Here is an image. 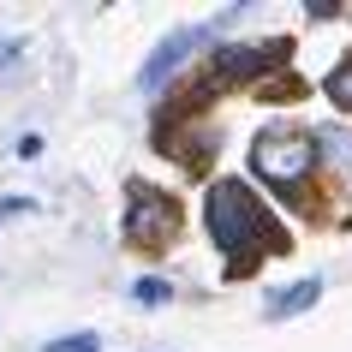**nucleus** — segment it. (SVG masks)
I'll return each instance as SVG.
<instances>
[{
    "label": "nucleus",
    "mask_w": 352,
    "mask_h": 352,
    "mask_svg": "<svg viewBox=\"0 0 352 352\" xmlns=\"http://www.w3.org/2000/svg\"><path fill=\"white\" fill-rule=\"evenodd\" d=\"M329 102H334V108H346V113H352V60H346V66H340V72L329 78Z\"/></svg>",
    "instance_id": "nucleus-9"
},
{
    "label": "nucleus",
    "mask_w": 352,
    "mask_h": 352,
    "mask_svg": "<svg viewBox=\"0 0 352 352\" xmlns=\"http://www.w3.org/2000/svg\"><path fill=\"white\" fill-rule=\"evenodd\" d=\"M251 167H257V179H269L275 191L298 197L305 179H311V167H316V144L305 131H293V126H269L257 144H251Z\"/></svg>",
    "instance_id": "nucleus-2"
},
{
    "label": "nucleus",
    "mask_w": 352,
    "mask_h": 352,
    "mask_svg": "<svg viewBox=\"0 0 352 352\" xmlns=\"http://www.w3.org/2000/svg\"><path fill=\"white\" fill-rule=\"evenodd\" d=\"M204 221H209V239L233 257V269H251L263 251H275V245H280L275 215H269V209L251 197V186H239V179H215V186H209Z\"/></svg>",
    "instance_id": "nucleus-1"
},
{
    "label": "nucleus",
    "mask_w": 352,
    "mask_h": 352,
    "mask_svg": "<svg viewBox=\"0 0 352 352\" xmlns=\"http://www.w3.org/2000/svg\"><path fill=\"white\" fill-rule=\"evenodd\" d=\"M316 149L329 155V173H340V179L352 173V131H334V126H322V131H316Z\"/></svg>",
    "instance_id": "nucleus-6"
},
{
    "label": "nucleus",
    "mask_w": 352,
    "mask_h": 352,
    "mask_svg": "<svg viewBox=\"0 0 352 352\" xmlns=\"http://www.w3.org/2000/svg\"><path fill=\"white\" fill-rule=\"evenodd\" d=\"M179 204L173 197H162V191H149V186H138L131 191V221H126V233H131V245H144V251H162L173 233H179Z\"/></svg>",
    "instance_id": "nucleus-3"
},
{
    "label": "nucleus",
    "mask_w": 352,
    "mask_h": 352,
    "mask_svg": "<svg viewBox=\"0 0 352 352\" xmlns=\"http://www.w3.org/2000/svg\"><path fill=\"white\" fill-rule=\"evenodd\" d=\"M316 293H322V280H298L293 293H275V305H269V316H298V311H311Z\"/></svg>",
    "instance_id": "nucleus-7"
},
{
    "label": "nucleus",
    "mask_w": 352,
    "mask_h": 352,
    "mask_svg": "<svg viewBox=\"0 0 352 352\" xmlns=\"http://www.w3.org/2000/svg\"><path fill=\"white\" fill-rule=\"evenodd\" d=\"M19 48H24L19 36H0V66H6V60H19Z\"/></svg>",
    "instance_id": "nucleus-12"
},
{
    "label": "nucleus",
    "mask_w": 352,
    "mask_h": 352,
    "mask_svg": "<svg viewBox=\"0 0 352 352\" xmlns=\"http://www.w3.org/2000/svg\"><path fill=\"white\" fill-rule=\"evenodd\" d=\"M42 352H102V340L96 334H66V340H48Z\"/></svg>",
    "instance_id": "nucleus-10"
},
{
    "label": "nucleus",
    "mask_w": 352,
    "mask_h": 352,
    "mask_svg": "<svg viewBox=\"0 0 352 352\" xmlns=\"http://www.w3.org/2000/svg\"><path fill=\"white\" fill-rule=\"evenodd\" d=\"M204 42V30H173V36L149 54V66H144V90H162L167 78L179 72V60H191V48Z\"/></svg>",
    "instance_id": "nucleus-4"
},
{
    "label": "nucleus",
    "mask_w": 352,
    "mask_h": 352,
    "mask_svg": "<svg viewBox=\"0 0 352 352\" xmlns=\"http://www.w3.org/2000/svg\"><path fill=\"white\" fill-rule=\"evenodd\" d=\"M131 298H138V305H167V298H173V287H167V280H155V275H138V280H131Z\"/></svg>",
    "instance_id": "nucleus-8"
},
{
    "label": "nucleus",
    "mask_w": 352,
    "mask_h": 352,
    "mask_svg": "<svg viewBox=\"0 0 352 352\" xmlns=\"http://www.w3.org/2000/svg\"><path fill=\"white\" fill-rule=\"evenodd\" d=\"M280 54V48H221V54L209 60V84H233V78H251L257 72V60Z\"/></svg>",
    "instance_id": "nucleus-5"
},
{
    "label": "nucleus",
    "mask_w": 352,
    "mask_h": 352,
    "mask_svg": "<svg viewBox=\"0 0 352 352\" xmlns=\"http://www.w3.org/2000/svg\"><path fill=\"white\" fill-rule=\"evenodd\" d=\"M30 209H36L30 197H0V221H12V215H30Z\"/></svg>",
    "instance_id": "nucleus-11"
}]
</instances>
